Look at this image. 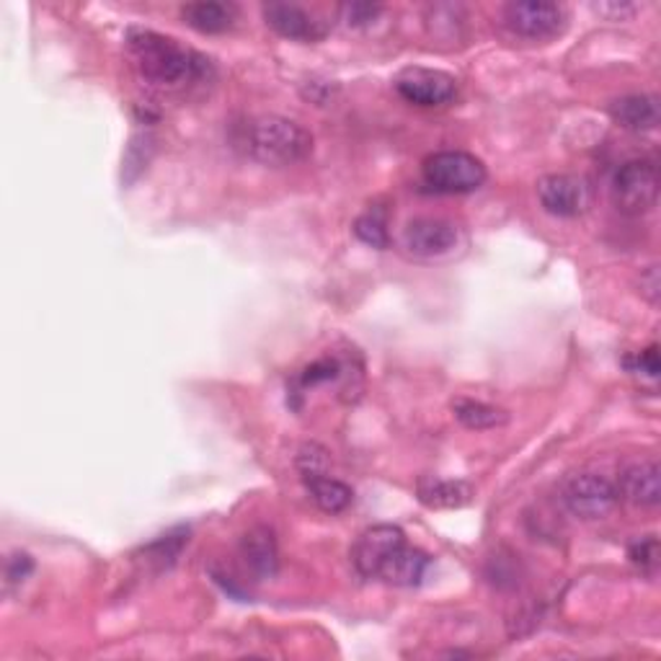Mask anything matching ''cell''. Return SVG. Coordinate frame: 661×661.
Wrapping results in <instances>:
<instances>
[{"label":"cell","instance_id":"cell-1","mask_svg":"<svg viewBox=\"0 0 661 661\" xmlns=\"http://www.w3.org/2000/svg\"><path fill=\"white\" fill-rule=\"evenodd\" d=\"M127 45L138 73L161 89H178V85L197 81L207 70L205 57L176 45V39L150 32V28H132L127 34Z\"/></svg>","mask_w":661,"mask_h":661},{"label":"cell","instance_id":"cell-2","mask_svg":"<svg viewBox=\"0 0 661 661\" xmlns=\"http://www.w3.org/2000/svg\"><path fill=\"white\" fill-rule=\"evenodd\" d=\"M243 146L254 161L271 169H285V165L303 163L313 153V135L294 119L264 114L246 125Z\"/></svg>","mask_w":661,"mask_h":661},{"label":"cell","instance_id":"cell-3","mask_svg":"<svg viewBox=\"0 0 661 661\" xmlns=\"http://www.w3.org/2000/svg\"><path fill=\"white\" fill-rule=\"evenodd\" d=\"M486 165L463 150H442L424 161V182L442 194H471L484 186Z\"/></svg>","mask_w":661,"mask_h":661},{"label":"cell","instance_id":"cell-4","mask_svg":"<svg viewBox=\"0 0 661 661\" xmlns=\"http://www.w3.org/2000/svg\"><path fill=\"white\" fill-rule=\"evenodd\" d=\"M613 199L623 212L643 214L659 199V169L653 161H628L613 178Z\"/></svg>","mask_w":661,"mask_h":661},{"label":"cell","instance_id":"cell-5","mask_svg":"<svg viewBox=\"0 0 661 661\" xmlns=\"http://www.w3.org/2000/svg\"><path fill=\"white\" fill-rule=\"evenodd\" d=\"M564 501L573 517L587 522H598L613 512L617 501H621V494H617V486L613 480L600 476V473H581V476H573L566 484Z\"/></svg>","mask_w":661,"mask_h":661},{"label":"cell","instance_id":"cell-6","mask_svg":"<svg viewBox=\"0 0 661 661\" xmlns=\"http://www.w3.org/2000/svg\"><path fill=\"white\" fill-rule=\"evenodd\" d=\"M566 9L545 0H520V3L505 5V24L512 28L517 37L524 39H553L566 28Z\"/></svg>","mask_w":661,"mask_h":661},{"label":"cell","instance_id":"cell-7","mask_svg":"<svg viewBox=\"0 0 661 661\" xmlns=\"http://www.w3.org/2000/svg\"><path fill=\"white\" fill-rule=\"evenodd\" d=\"M395 91L416 106H442L450 104L457 93L455 78L442 70L429 68H406L395 78Z\"/></svg>","mask_w":661,"mask_h":661},{"label":"cell","instance_id":"cell-8","mask_svg":"<svg viewBox=\"0 0 661 661\" xmlns=\"http://www.w3.org/2000/svg\"><path fill=\"white\" fill-rule=\"evenodd\" d=\"M537 199L543 210L556 218H577L589 207V186L584 178L571 174H550L537 182Z\"/></svg>","mask_w":661,"mask_h":661},{"label":"cell","instance_id":"cell-9","mask_svg":"<svg viewBox=\"0 0 661 661\" xmlns=\"http://www.w3.org/2000/svg\"><path fill=\"white\" fill-rule=\"evenodd\" d=\"M401 545H406V535L404 530L395 527V524H375V527L364 530L355 545V556H351L355 558L357 571L368 579H378L385 560L391 558Z\"/></svg>","mask_w":661,"mask_h":661},{"label":"cell","instance_id":"cell-10","mask_svg":"<svg viewBox=\"0 0 661 661\" xmlns=\"http://www.w3.org/2000/svg\"><path fill=\"white\" fill-rule=\"evenodd\" d=\"M457 243V228L442 218H416L404 230V246L419 258L450 254Z\"/></svg>","mask_w":661,"mask_h":661},{"label":"cell","instance_id":"cell-11","mask_svg":"<svg viewBox=\"0 0 661 661\" xmlns=\"http://www.w3.org/2000/svg\"><path fill=\"white\" fill-rule=\"evenodd\" d=\"M264 21L275 28L279 37L294 42H318L328 34V26L292 3L264 5Z\"/></svg>","mask_w":661,"mask_h":661},{"label":"cell","instance_id":"cell-12","mask_svg":"<svg viewBox=\"0 0 661 661\" xmlns=\"http://www.w3.org/2000/svg\"><path fill=\"white\" fill-rule=\"evenodd\" d=\"M617 494L634 507H657L661 499V471L657 460H641V463L628 465L621 476Z\"/></svg>","mask_w":661,"mask_h":661},{"label":"cell","instance_id":"cell-13","mask_svg":"<svg viewBox=\"0 0 661 661\" xmlns=\"http://www.w3.org/2000/svg\"><path fill=\"white\" fill-rule=\"evenodd\" d=\"M241 556L246 560V566L256 577L267 579L275 577L277 566H279V553H277V541L275 533L264 524L258 527H251L241 541Z\"/></svg>","mask_w":661,"mask_h":661},{"label":"cell","instance_id":"cell-14","mask_svg":"<svg viewBox=\"0 0 661 661\" xmlns=\"http://www.w3.org/2000/svg\"><path fill=\"white\" fill-rule=\"evenodd\" d=\"M427 569H429L427 553L416 550L406 543L385 560V566L380 569L378 579H383L385 584H393V587H416V584H421Z\"/></svg>","mask_w":661,"mask_h":661},{"label":"cell","instance_id":"cell-15","mask_svg":"<svg viewBox=\"0 0 661 661\" xmlns=\"http://www.w3.org/2000/svg\"><path fill=\"white\" fill-rule=\"evenodd\" d=\"M610 117L630 132H649L659 125V104L653 96H623L610 106Z\"/></svg>","mask_w":661,"mask_h":661},{"label":"cell","instance_id":"cell-16","mask_svg":"<svg viewBox=\"0 0 661 661\" xmlns=\"http://www.w3.org/2000/svg\"><path fill=\"white\" fill-rule=\"evenodd\" d=\"M239 9L233 3H218V0H202V3H189L182 9V19L192 28L202 34H222L235 24Z\"/></svg>","mask_w":661,"mask_h":661},{"label":"cell","instance_id":"cell-17","mask_svg":"<svg viewBox=\"0 0 661 661\" xmlns=\"http://www.w3.org/2000/svg\"><path fill=\"white\" fill-rule=\"evenodd\" d=\"M419 499L429 509H460L473 499V486L465 480L424 478L419 484Z\"/></svg>","mask_w":661,"mask_h":661},{"label":"cell","instance_id":"cell-18","mask_svg":"<svg viewBox=\"0 0 661 661\" xmlns=\"http://www.w3.org/2000/svg\"><path fill=\"white\" fill-rule=\"evenodd\" d=\"M305 486L308 491H311V499L315 505L328 514H339L344 509H349L351 501H355V491H351L347 484H341V480L330 478L328 473L305 478Z\"/></svg>","mask_w":661,"mask_h":661},{"label":"cell","instance_id":"cell-19","mask_svg":"<svg viewBox=\"0 0 661 661\" xmlns=\"http://www.w3.org/2000/svg\"><path fill=\"white\" fill-rule=\"evenodd\" d=\"M452 411H455V419L463 424V427L476 429V432L505 427V424L509 421V414L505 411V408L484 404V401L460 398V401H455V406H452Z\"/></svg>","mask_w":661,"mask_h":661},{"label":"cell","instance_id":"cell-20","mask_svg":"<svg viewBox=\"0 0 661 661\" xmlns=\"http://www.w3.org/2000/svg\"><path fill=\"white\" fill-rule=\"evenodd\" d=\"M355 235L362 243H368L372 248H387L391 246V233H387V220L380 210H370L359 214L355 222Z\"/></svg>","mask_w":661,"mask_h":661},{"label":"cell","instance_id":"cell-21","mask_svg":"<svg viewBox=\"0 0 661 661\" xmlns=\"http://www.w3.org/2000/svg\"><path fill=\"white\" fill-rule=\"evenodd\" d=\"M298 468L303 473V480L323 476L328 468V452L323 450L321 444H305V448L298 452Z\"/></svg>","mask_w":661,"mask_h":661},{"label":"cell","instance_id":"cell-22","mask_svg":"<svg viewBox=\"0 0 661 661\" xmlns=\"http://www.w3.org/2000/svg\"><path fill=\"white\" fill-rule=\"evenodd\" d=\"M628 556L638 566V569L646 571V573H653V571H657V566H659V543H657V537H646V541L634 543V545H630Z\"/></svg>","mask_w":661,"mask_h":661},{"label":"cell","instance_id":"cell-23","mask_svg":"<svg viewBox=\"0 0 661 661\" xmlns=\"http://www.w3.org/2000/svg\"><path fill=\"white\" fill-rule=\"evenodd\" d=\"M341 375V364L336 362V359H318V362H313L311 368H305L303 375H300V383L305 387L308 385H318V383H328V380H336Z\"/></svg>","mask_w":661,"mask_h":661},{"label":"cell","instance_id":"cell-24","mask_svg":"<svg viewBox=\"0 0 661 661\" xmlns=\"http://www.w3.org/2000/svg\"><path fill=\"white\" fill-rule=\"evenodd\" d=\"M344 21L349 26H368L375 21L380 13H383V5H372V3H349L341 9Z\"/></svg>","mask_w":661,"mask_h":661},{"label":"cell","instance_id":"cell-25","mask_svg":"<svg viewBox=\"0 0 661 661\" xmlns=\"http://www.w3.org/2000/svg\"><path fill=\"white\" fill-rule=\"evenodd\" d=\"M32 571L34 560L32 556H26V553H13V556L5 560V581H9V584H24Z\"/></svg>","mask_w":661,"mask_h":661},{"label":"cell","instance_id":"cell-26","mask_svg":"<svg viewBox=\"0 0 661 661\" xmlns=\"http://www.w3.org/2000/svg\"><path fill=\"white\" fill-rule=\"evenodd\" d=\"M592 9H594V13H600V16L607 19V21H628L630 16H636V13H638L636 3H617V0H607V3H594Z\"/></svg>","mask_w":661,"mask_h":661},{"label":"cell","instance_id":"cell-27","mask_svg":"<svg viewBox=\"0 0 661 661\" xmlns=\"http://www.w3.org/2000/svg\"><path fill=\"white\" fill-rule=\"evenodd\" d=\"M641 294L649 300L651 305H659V294H661V282H659V267H653L641 271Z\"/></svg>","mask_w":661,"mask_h":661},{"label":"cell","instance_id":"cell-28","mask_svg":"<svg viewBox=\"0 0 661 661\" xmlns=\"http://www.w3.org/2000/svg\"><path fill=\"white\" fill-rule=\"evenodd\" d=\"M636 368L649 378L659 375V349H657V344H653V347H649V349H643L641 355H638Z\"/></svg>","mask_w":661,"mask_h":661}]
</instances>
